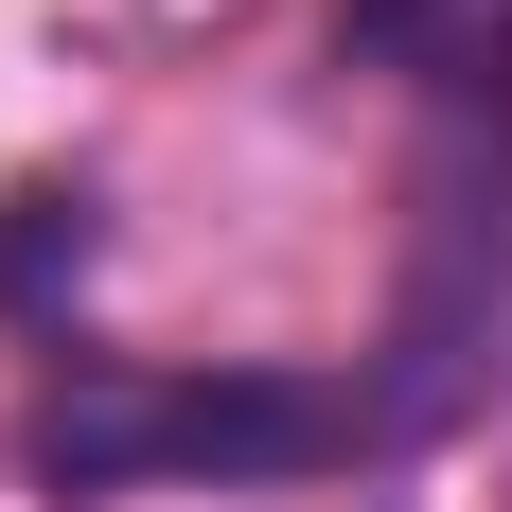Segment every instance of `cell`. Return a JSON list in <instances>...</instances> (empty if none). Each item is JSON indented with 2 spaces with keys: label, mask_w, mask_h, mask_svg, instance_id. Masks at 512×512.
<instances>
[{
  "label": "cell",
  "mask_w": 512,
  "mask_h": 512,
  "mask_svg": "<svg viewBox=\"0 0 512 512\" xmlns=\"http://www.w3.org/2000/svg\"><path fill=\"white\" fill-rule=\"evenodd\" d=\"M442 18H460V0H354V53H424Z\"/></svg>",
  "instance_id": "3"
},
{
  "label": "cell",
  "mask_w": 512,
  "mask_h": 512,
  "mask_svg": "<svg viewBox=\"0 0 512 512\" xmlns=\"http://www.w3.org/2000/svg\"><path fill=\"white\" fill-rule=\"evenodd\" d=\"M389 442L371 389H318V371H124L71 354V389L36 407V477L53 495H142V477H318Z\"/></svg>",
  "instance_id": "1"
},
{
  "label": "cell",
  "mask_w": 512,
  "mask_h": 512,
  "mask_svg": "<svg viewBox=\"0 0 512 512\" xmlns=\"http://www.w3.org/2000/svg\"><path fill=\"white\" fill-rule=\"evenodd\" d=\"M512 389V36L460 71L442 159H424V230H407V301H389V424H442Z\"/></svg>",
  "instance_id": "2"
}]
</instances>
